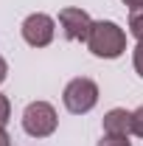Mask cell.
<instances>
[{"instance_id": "10", "label": "cell", "mask_w": 143, "mask_h": 146, "mask_svg": "<svg viewBox=\"0 0 143 146\" xmlns=\"http://www.w3.org/2000/svg\"><path fill=\"white\" fill-rule=\"evenodd\" d=\"M132 132H135L138 138H143V107H138L132 112Z\"/></svg>"}, {"instance_id": "4", "label": "cell", "mask_w": 143, "mask_h": 146, "mask_svg": "<svg viewBox=\"0 0 143 146\" xmlns=\"http://www.w3.org/2000/svg\"><path fill=\"white\" fill-rule=\"evenodd\" d=\"M54 31H56L54 20L48 17V14H42V11L25 17V23H23V39H25L31 48H45V45H51Z\"/></svg>"}, {"instance_id": "13", "label": "cell", "mask_w": 143, "mask_h": 146, "mask_svg": "<svg viewBox=\"0 0 143 146\" xmlns=\"http://www.w3.org/2000/svg\"><path fill=\"white\" fill-rule=\"evenodd\" d=\"M0 146H11V138L6 135V129L0 127Z\"/></svg>"}, {"instance_id": "3", "label": "cell", "mask_w": 143, "mask_h": 146, "mask_svg": "<svg viewBox=\"0 0 143 146\" xmlns=\"http://www.w3.org/2000/svg\"><path fill=\"white\" fill-rule=\"evenodd\" d=\"M56 110L48 101H31L25 112H23V129L31 135V138H48L56 132Z\"/></svg>"}, {"instance_id": "8", "label": "cell", "mask_w": 143, "mask_h": 146, "mask_svg": "<svg viewBox=\"0 0 143 146\" xmlns=\"http://www.w3.org/2000/svg\"><path fill=\"white\" fill-rule=\"evenodd\" d=\"M98 146H132V143L126 141V135H104Z\"/></svg>"}, {"instance_id": "5", "label": "cell", "mask_w": 143, "mask_h": 146, "mask_svg": "<svg viewBox=\"0 0 143 146\" xmlns=\"http://www.w3.org/2000/svg\"><path fill=\"white\" fill-rule=\"evenodd\" d=\"M59 23L68 39L73 42H87L90 31H93V20L84 9H62L59 11Z\"/></svg>"}, {"instance_id": "9", "label": "cell", "mask_w": 143, "mask_h": 146, "mask_svg": "<svg viewBox=\"0 0 143 146\" xmlns=\"http://www.w3.org/2000/svg\"><path fill=\"white\" fill-rule=\"evenodd\" d=\"M132 65H135L138 76L143 79V39H138V45H135V54H132Z\"/></svg>"}, {"instance_id": "2", "label": "cell", "mask_w": 143, "mask_h": 146, "mask_svg": "<svg viewBox=\"0 0 143 146\" xmlns=\"http://www.w3.org/2000/svg\"><path fill=\"white\" fill-rule=\"evenodd\" d=\"M62 101H65L68 112L84 115V112H90L98 104V84L93 79H87V76H79V79L68 82V87L62 93Z\"/></svg>"}, {"instance_id": "11", "label": "cell", "mask_w": 143, "mask_h": 146, "mask_svg": "<svg viewBox=\"0 0 143 146\" xmlns=\"http://www.w3.org/2000/svg\"><path fill=\"white\" fill-rule=\"evenodd\" d=\"M9 115H11L9 98H6V96H0V127H6V124H9Z\"/></svg>"}, {"instance_id": "12", "label": "cell", "mask_w": 143, "mask_h": 146, "mask_svg": "<svg viewBox=\"0 0 143 146\" xmlns=\"http://www.w3.org/2000/svg\"><path fill=\"white\" fill-rule=\"evenodd\" d=\"M6 76H9V65H6V59L0 56V84L6 82Z\"/></svg>"}, {"instance_id": "7", "label": "cell", "mask_w": 143, "mask_h": 146, "mask_svg": "<svg viewBox=\"0 0 143 146\" xmlns=\"http://www.w3.org/2000/svg\"><path fill=\"white\" fill-rule=\"evenodd\" d=\"M129 34L143 39V9H132L129 11Z\"/></svg>"}, {"instance_id": "14", "label": "cell", "mask_w": 143, "mask_h": 146, "mask_svg": "<svg viewBox=\"0 0 143 146\" xmlns=\"http://www.w3.org/2000/svg\"><path fill=\"white\" fill-rule=\"evenodd\" d=\"M124 6H129V9H143V0H124Z\"/></svg>"}, {"instance_id": "1", "label": "cell", "mask_w": 143, "mask_h": 146, "mask_svg": "<svg viewBox=\"0 0 143 146\" xmlns=\"http://www.w3.org/2000/svg\"><path fill=\"white\" fill-rule=\"evenodd\" d=\"M87 48L98 59H118L126 51V34L115 23L98 20V23H93V31L87 36Z\"/></svg>"}, {"instance_id": "6", "label": "cell", "mask_w": 143, "mask_h": 146, "mask_svg": "<svg viewBox=\"0 0 143 146\" xmlns=\"http://www.w3.org/2000/svg\"><path fill=\"white\" fill-rule=\"evenodd\" d=\"M104 132L107 135H129L132 132V112L115 107L104 115Z\"/></svg>"}]
</instances>
